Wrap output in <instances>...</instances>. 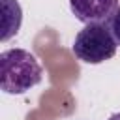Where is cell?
Here are the masks:
<instances>
[{
	"label": "cell",
	"instance_id": "cell-5",
	"mask_svg": "<svg viewBox=\"0 0 120 120\" xmlns=\"http://www.w3.org/2000/svg\"><path fill=\"white\" fill-rule=\"evenodd\" d=\"M107 26H109L112 38L116 39V43L120 45V6L114 9V13L111 15V19L107 21Z\"/></svg>",
	"mask_w": 120,
	"mask_h": 120
},
{
	"label": "cell",
	"instance_id": "cell-1",
	"mask_svg": "<svg viewBox=\"0 0 120 120\" xmlns=\"http://www.w3.org/2000/svg\"><path fill=\"white\" fill-rule=\"evenodd\" d=\"M43 69L26 49H8L0 52V88L4 94L19 96L41 82Z\"/></svg>",
	"mask_w": 120,
	"mask_h": 120
},
{
	"label": "cell",
	"instance_id": "cell-3",
	"mask_svg": "<svg viewBox=\"0 0 120 120\" xmlns=\"http://www.w3.org/2000/svg\"><path fill=\"white\" fill-rule=\"evenodd\" d=\"M116 8L118 0H69L71 13L82 24L107 22Z\"/></svg>",
	"mask_w": 120,
	"mask_h": 120
},
{
	"label": "cell",
	"instance_id": "cell-4",
	"mask_svg": "<svg viewBox=\"0 0 120 120\" xmlns=\"http://www.w3.org/2000/svg\"><path fill=\"white\" fill-rule=\"evenodd\" d=\"M2 8V36L0 39L6 43L9 38H13L22 22V9L17 0H0Z\"/></svg>",
	"mask_w": 120,
	"mask_h": 120
},
{
	"label": "cell",
	"instance_id": "cell-2",
	"mask_svg": "<svg viewBox=\"0 0 120 120\" xmlns=\"http://www.w3.org/2000/svg\"><path fill=\"white\" fill-rule=\"evenodd\" d=\"M116 39L112 38L107 22L86 24L73 41V54L84 64H101L111 60L116 52Z\"/></svg>",
	"mask_w": 120,
	"mask_h": 120
},
{
	"label": "cell",
	"instance_id": "cell-6",
	"mask_svg": "<svg viewBox=\"0 0 120 120\" xmlns=\"http://www.w3.org/2000/svg\"><path fill=\"white\" fill-rule=\"evenodd\" d=\"M109 120H120V112H116V114H111V116H109Z\"/></svg>",
	"mask_w": 120,
	"mask_h": 120
}]
</instances>
